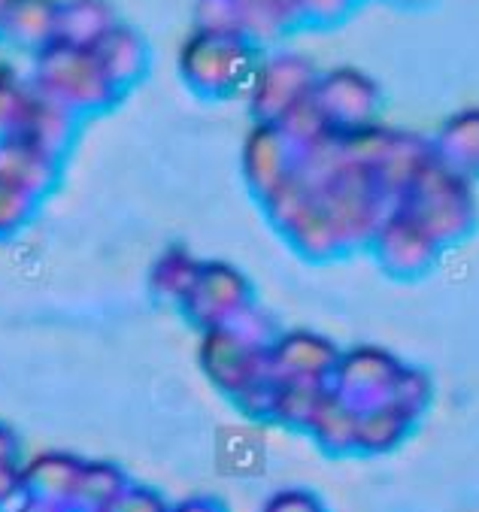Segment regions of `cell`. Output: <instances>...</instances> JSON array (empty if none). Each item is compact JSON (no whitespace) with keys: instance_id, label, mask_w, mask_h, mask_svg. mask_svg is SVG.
I'll return each instance as SVG.
<instances>
[{"instance_id":"obj_17","label":"cell","mask_w":479,"mask_h":512,"mask_svg":"<svg viewBox=\"0 0 479 512\" xmlns=\"http://www.w3.org/2000/svg\"><path fill=\"white\" fill-rule=\"evenodd\" d=\"M116 22L122 19L119 10L113 7V0H58L55 43L94 49Z\"/></svg>"},{"instance_id":"obj_21","label":"cell","mask_w":479,"mask_h":512,"mask_svg":"<svg viewBox=\"0 0 479 512\" xmlns=\"http://www.w3.org/2000/svg\"><path fill=\"white\" fill-rule=\"evenodd\" d=\"M301 31H334L343 28L367 0H295Z\"/></svg>"},{"instance_id":"obj_23","label":"cell","mask_w":479,"mask_h":512,"mask_svg":"<svg viewBox=\"0 0 479 512\" xmlns=\"http://www.w3.org/2000/svg\"><path fill=\"white\" fill-rule=\"evenodd\" d=\"M395 10H407V13H419V10H431L437 0H386Z\"/></svg>"},{"instance_id":"obj_13","label":"cell","mask_w":479,"mask_h":512,"mask_svg":"<svg viewBox=\"0 0 479 512\" xmlns=\"http://www.w3.org/2000/svg\"><path fill=\"white\" fill-rule=\"evenodd\" d=\"M58 0H13L0 19V52L34 61L55 43Z\"/></svg>"},{"instance_id":"obj_2","label":"cell","mask_w":479,"mask_h":512,"mask_svg":"<svg viewBox=\"0 0 479 512\" xmlns=\"http://www.w3.org/2000/svg\"><path fill=\"white\" fill-rule=\"evenodd\" d=\"M473 185L476 182L452 173L431 155L401 191L395 210L410 216L440 249H449L467 240L479 225V203Z\"/></svg>"},{"instance_id":"obj_10","label":"cell","mask_w":479,"mask_h":512,"mask_svg":"<svg viewBox=\"0 0 479 512\" xmlns=\"http://www.w3.org/2000/svg\"><path fill=\"white\" fill-rule=\"evenodd\" d=\"M91 55L98 58L104 76L122 97L137 91L152 73V46L131 22H116L91 49Z\"/></svg>"},{"instance_id":"obj_14","label":"cell","mask_w":479,"mask_h":512,"mask_svg":"<svg viewBox=\"0 0 479 512\" xmlns=\"http://www.w3.org/2000/svg\"><path fill=\"white\" fill-rule=\"evenodd\" d=\"M64 170H67L64 161L46 155L34 143L22 140L16 134L0 137V179H7L19 188L31 191L43 203L61 188Z\"/></svg>"},{"instance_id":"obj_3","label":"cell","mask_w":479,"mask_h":512,"mask_svg":"<svg viewBox=\"0 0 479 512\" xmlns=\"http://www.w3.org/2000/svg\"><path fill=\"white\" fill-rule=\"evenodd\" d=\"M28 79L34 91L67 107L85 122H94L101 116H110L122 107V94L110 85L104 76L98 58L91 49H76L64 43H52L46 52H40L31 61Z\"/></svg>"},{"instance_id":"obj_9","label":"cell","mask_w":479,"mask_h":512,"mask_svg":"<svg viewBox=\"0 0 479 512\" xmlns=\"http://www.w3.org/2000/svg\"><path fill=\"white\" fill-rule=\"evenodd\" d=\"M198 349H201V367L222 388H234L243 394L249 385L270 376L267 349L243 340L231 328H213L201 334Z\"/></svg>"},{"instance_id":"obj_4","label":"cell","mask_w":479,"mask_h":512,"mask_svg":"<svg viewBox=\"0 0 479 512\" xmlns=\"http://www.w3.org/2000/svg\"><path fill=\"white\" fill-rule=\"evenodd\" d=\"M319 73V64L301 49H264L252 85L246 91V110L252 125H279L313 94Z\"/></svg>"},{"instance_id":"obj_15","label":"cell","mask_w":479,"mask_h":512,"mask_svg":"<svg viewBox=\"0 0 479 512\" xmlns=\"http://www.w3.org/2000/svg\"><path fill=\"white\" fill-rule=\"evenodd\" d=\"M428 143L434 161L470 182H479V107L446 116Z\"/></svg>"},{"instance_id":"obj_20","label":"cell","mask_w":479,"mask_h":512,"mask_svg":"<svg viewBox=\"0 0 479 512\" xmlns=\"http://www.w3.org/2000/svg\"><path fill=\"white\" fill-rule=\"evenodd\" d=\"M43 210V200L31 191L0 179V240L19 237Z\"/></svg>"},{"instance_id":"obj_22","label":"cell","mask_w":479,"mask_h":512,"mask_svg":"<svg viewBox=\"0 0 479 512\" xmlns=\"http://www.w3.org/2000/svg\"><path fill=\"white\" fill-rule=\"evenodd\" d=\"M191 31H240L234 0H191Z\"/></svg>"},{"instance_id":"obj_1","label":"cell","mask_w":479,"mask_h":512,"mask_svg":"<svg viewBox=\"0 0 479 512\" xmlns=\"http://www.w3.org/2000/svg\"><path fill=\"white\" fill-rule=\"evenodd\" d=\"M264 49L243 31H191L179 46L176 73L182 85L204 104H228L246 97Z\"/></svg>"},{"instance_id":"obj_8","label":"cell","mask_w":479,"mask_h":512,"mask_svg":"<svg viewBox=\"0 0 479 512\" xmlns=\"http://www.w3.org/2000/svg\"><path fill=\"white\" fill-rule=\"evenodd\" d=\"M298 146L279 125H252L240 149V173L249 194L264 203L273 191L295 176Z\"/></svg>"},{"instance_id":"obj_19","label":"cell","mask_w":479,"mask_h":512,"mask_svg":"<svg viewBox=\"0 0 479 512\" xmlns=\"http://www.w3.org/2000/svg\"><path fill=\"white\" fill-rule=\"evenodd\" d=\"M31 94H34V85L28 73H22L4 52H0V137L16 134Z\"/></svg>"},{"instance_id":"obj_6","label":"cell","mask_w":479,"mask_h":512,"mask_svg":"<svg viewBox=\"0 0 479 512\" xmlns=\"http://www.w3.org/2000/svg\"><path fill=\"white\" fill-rule=\"evenodd\" d=\"M252 303H258L255 288L240 267L228 261H201L176 313L198 334H207L213 328H225Z\"/></svg>"},{"instance_id":"obj_7","label":"cell","mask_w":479,"mask_h":512,"mask_svg":"<svg viewBox=\"0 0 479 512\" xmlns=\"http://www.w3.org/2000/svg\"><path fill=\"white\" fill-rule=\"evenodd\" d=\"M367 249L376 255V264L392 279H404V282H413V279H422L425 273H431L443 252L401 210H392V216L379 225V231L373 234Z\"/></svg>"},{"instance_id":"obj_18","label":"cell","mask_w":479,"mask_h":512,"mask_svg":"<svg viewBox=\"0 0 479 512\" xmlns=\"http://www.w3.org/2000/svg\"><path fill=\"white\" fill-rule=\"evenodd\" d=\"M198 267H201V258L182 243L161 249V255L152 261L149 276H146V291L152 303L164 306V310H179V303L185 291L191 288V279H195Z\"/></svg>"},{"instance_id":"obj_5","label":"cell","mask_w":479,"mask_h":512,"mask_svg":"<svg viewBox=\"0 0 479 512\" xmlns=\"http://www.w3.org/2000/svg\"><path fill=\"white\" fill-rule=\"evenodd\" d=\"M313 104L331 134L349 137L382 125L386 91L367 70L340 64L319 73L313 88Z\"/></svg>"},{"instance_id":"obj_16","label":"cell","mask_w":479,"mask_h":512,"mask_svg":"<svg viewBox=\"0 0 479 512\" xmlns=\"http://www.w3.org/2000/svg\"><path fill=\"white\" fill-rule=\"evenodd\" d=\"M237 28L261 49L285 46L292 34L301 31L295 0H234Z\"/></svg>"},{"instance_id":"obj_11","label":"cell","mask_w":479,"mask_h":512,"mask_svg":"<svg viewBox=\"0 0 479 512\" xmlns=\"http://www.w3.org/2000/svg\"><path fill=\"white\" fill-rule=\"evenodd\" d=\"M340 349L313 331H279L267 349L270 376L282 382L289 379H325L334 373Z\"/></svg>"},{"instance_id":"obj_24","label":"cell","mask_w":479,"mask_h":512,"mask_svg":"<svg viewBox=\"0 0 479 512\" xmlns=\"http://www.w3.org/2000/svg\"><path fill=\"white\" fill-rule=\"evenodd\" d=\"M10 4H13V0H0V19H4V13H7Z\"/></svg>"},{"instance_id":"obj_12","label":"cell","mask_w":479,"mask_h":512,"mask_svg":"<svg viewBox=\"0 0 479 512\" xmlns=\"http://www.w3.org/2000/svg\"><path fill=\"white\" fill-rule=\"evenodd\" d=\"M85 119H79L76 113H70L67 107L55 104V100L43 97L40 91L31 94L25 116L16 128V137L34 143L37 149H43L46 155L58 158V161H70L82 131H85Z\"/></svg>"}]
</instances>
